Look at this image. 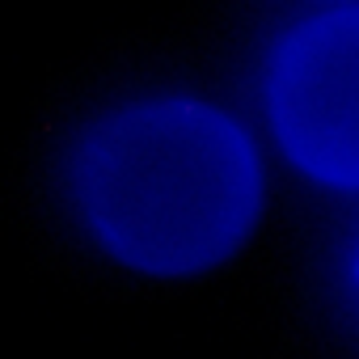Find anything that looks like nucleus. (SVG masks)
<instances>
[{
	"instance_id": "obj_1",
	"label": "nucleus",
	"mask_w": 359,
	"mask_h": 359,
	"mask_svg": "<svg viewBox=\"0 0 359 359\" xmlns=\"http://www.w3.org/2000/svg\"><path fill=\"white\" fill-rule=\"evenodd\" d=\"M76 187L102 241L165 275L224 258L258 212L245 135L195 102H152L102 123L81 152Z\"/></svg>"
},
{
	"instance_id": "obj_2",
	"label": "nucleus",
	"mask_w": 359,
	"mask_h": 359,
	"mask_svg": "<svg viewBox=\"0 0 359 359\" xmlns=\"http://www.w3.org/2000/svg\"><path fill=\"white\" fill-rule=\"evenodd\" d=\"M292 156L325 182L359 187V9L296 30L271 76Z\"/></svg>"
}]
</instances>
